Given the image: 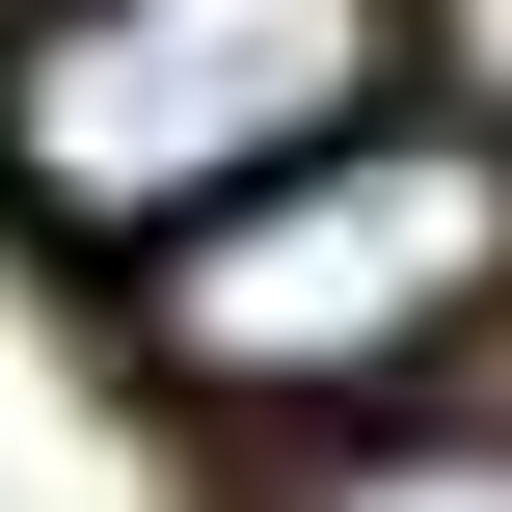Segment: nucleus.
<instances>
[{"label":"nucleus","instance_id":"1","mask_svg":"<svg viewBox=\"0 0 512 512\" xmlns=\"http://www.w3.org/2000/svg\"><path fill=\"white\" fill-rule=\"evenodd\" d=\"M486 297H512V135L486 108H351L324 162L216 189V216L135 270V351H162L189 405H378V378H432Z\"/></svg>","mask_w":512,"mask_h":512},{"label":"nucleus","instance_id":"2","mask_svg":"<svg viewBox=\"0 0 512 512\" xmlns=\"http://www.w3.org/2000/svg\"><path fill=\"white\" fill-rule=\"evenodd\" d=\"M405 108V0H54L0 27V189L54 243H189L216 189Z\"/></svg>","mask_w":512,"mask_h":512},{"label":"nucleus","instance_id":"3","mask_svg":"<svg viewBox=\"0 0 512 512\" xmlns=\"http://www.w3.org/2000/svg\"><path fill=\"white\" fill-rule=\"evenodd\" d=\"M270 512H512V432H351L324 486H270Z\"/></svg>","mask_w":512,"mask_h":512},{"label":"nucleus","instance_id":"4","mask_svg":"<svg viewBox=\"0 0 512 512\" xmlns=\"http://www.w3.org/2000/svg\"><path fill=\"white\" fill-rule=\"evenodd\" d=\"M0 27H54V0H0Z\"/></svg>","mask_w":512,"mask_h":512}]
</instances>
